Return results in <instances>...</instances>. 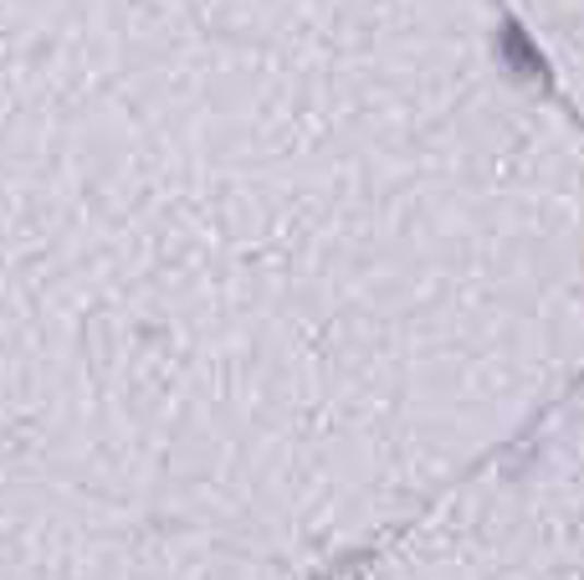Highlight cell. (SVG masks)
<instances>
[{
	"label": "cell",
	"instance_id": "obj_1",
	"mask_svg": "<svg viewBox=\"0 0 584 580\" xmlns=\"http://www.w3.org/2000/svg\"><path fill=\"white\" fill-rule=\"evenodd\" d=\"M580 365L584 129L502 0H0V467L257 560L267 452Z\"/></svg>",
	"mask_w": 584,
	"mask_h": 580
},
{
	"label": "cell",
	"instance_id": "obj_2",
	"mask_svg": "<svg viewBox=\"0 0 584 580\" xmlns=\"http://www.w3.org/2000/svg\"><path fill=\"white\" fill-rule=\"evenodd\" d=\"M502 11L584 129V0H502Z\"/></svg>",
	"mask_w": 584,
	"mask_h": 580
}]
</instances>
